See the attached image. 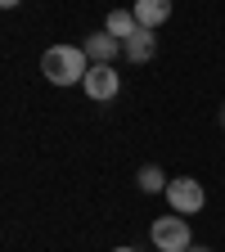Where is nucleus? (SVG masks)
Masks as SVG:
<instances>
[{"instance_id": "obj_1", "label": "nucleus", "mask_w": 225, "mask_h": 252, "mask_svg": "<svg viewBox=\"0 0 225 252\" xmlns=\"http://www.w3.org/2000/svg\"><path fill=\"white\" fill-rule=\"evenodd\" d=\"M41 72L50 86H81L86 72H90V59L81 45H50L41 54Z\"/></svg>"}, {"instance_id": "obj_2", "label": "nucleus", "mask_w": 225, "mask_h": 252, "mask_svg": "<svg viewBox=\"0 0 225 252\" xmlns=\"http://www.w3.org/2000/svg\"><path fill=\"white\" fill-rule=\"evenodd\" d=\"M167 207L176 212V216H198L203 207H207V189H203V180H194V176H171V185H167Z\"/></svg>"}, {"instance_id": "obj_3", "label": "nucleus", "mask_w": 225, "mask_h": 252, "mask_svg": "<svg viewBox=\"0 0 225 252\" xmlns=\"http://www.w3.org/2000/svg\"><path fill=\"white\" fill-rule=\"evenodd\" d=\"M149 239L158 252H185L189 243H194V230H189V216H158L153 225H149Z\"/></svg>"}, {"instance_id": "obj_4", "label": "nucleus", "mask_w": 225, "mask_h": 252, "mask_svg": "<svg viewBox=\"0 0 225 252\" xmlns=\"http://www.w3.org/2000/svg\"><path fill=\"white\" fill-rule=\"evenodd\" d=\"M81 90H86V99L108 104V99H117V94H122V72L113 68V63H90V72H86Z\"/></svg>"}, {"instance_id": "obj_5", "label": "nucleus", "mask_w": 225, "mask_h": 252, "mask_svg": "<svg viewBox=\"0 0 225 252\" xmlns=\"http://www.w3.org/2000/svg\"><path fill=\"white\" fill-rule=\"evenodd\" d=\"M81 50H86V59H90V63H117L122 41H117V36H108V32H90V36L81 41Z\"/></svg>"}, {"instance_id": "obj_6", "label": "nucleus", "mask_w": 225, "mask_h": 252, "mask_svg": "<svg viewBox=\"0 0 225 252\" xmlns=\"http://www.w3.org/2000/svg\"><path fill=\"white\" fill-rule=\"evenodd\" d=\"M131 14H135V23H140V27L158 32V27L171 18V0H135V5H131Z\"/></svg>"}, {"instance_id": "obj_7", "label": "nucleus", "mask_w": 225, "mask_h": 252, "mask_svg": "<svg viewBox=\"0 0 225 252\" xmlns=\"http://www.w3.org/2000/svg\"><path fill=\"white\" fill-rule=\"evenodd\" d=\"M122 54H126V63H149V59L158 54V36H153L149 27H140L135 36L122 41Z\"/></svg>"}, {"instance_id": "obj_8", "label": "nucleus", "mask_w": 225, "mask_h": 252, "mask_svg": "<svg viewBox=\"0 0 225 252\" xmlns=\"http://www.w3.org/2000/svg\"><path fill=\"white\" fill-rule=\"evenodd\" d=\"M104 32H108V36H117V41H126V36H135V32H140V23H135L131 9H108Z\"/></svg>"}, {"instance_id": "obj_9", "label": "nucleus", "mask_w": 225, "mask_h": 252, "mask_svg": "<svg viewBox=\"0 0 225 252\" xmlns=\"http://www.w3.org/2000/svg\"><path fill=\"white\" fill-rule=\"evenodd\" d=\"M135 180H140V189H144V194H167V185H171V176L158 167V162H144V167L135 171Z\"/></svg>"}, {"instance_id": "obj_10", "label": "nucleus", "mask_w": 225, "mask_h": 252, "mask_svg": "<svg viewBox=\"0 0 225 252\" xmlns=\"http://www.w3.org/2000/svg\"><path fill=\"white\" fill-rule=\"evenodd\" d=\"M185 252H212V248H207V243H189Z\"/></svg>"}, {"instance_id": "obj_11", "label": "nucleus", "mask_w": 225, "mask_h": 252, "mask_svg": "<svg viewBox=\"0 0 225 252\" xmlns=\"http://www.w3.org/2000/svg\"><path fill=\"white\" fill-rule=\"evenodd\" d=\"M23 5V0H0V9H18Z\"/></svg>"}, {"instance_id": "obj_12", "label": "nucleus", "mask_w": 225, "mask_h": 252, "mask_svg": "<svg viewBox=\"0 0 225 252\" xmlns=\"http://www.w3.org/2000/svg\"><path fill=\"white\" fill-rule=\"evenodd\" d=\"M113 252H140V248H131V243H126V248H113Z\"/></svg>"}, {"instance_id": "obj_13", "label": "nucleus", "mask_w": 225, "mask_h": 252, "mask_svg": "<svg viewBox=\"0 0 225 252\" xmlns=\"http://www.w3.org/2000/svg\"><path fill=\"white\" fill-rule=\"evenodd\" d=\"M221 131H225V108H221Z\"/></svg>"}]
</instances>
